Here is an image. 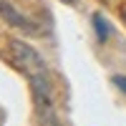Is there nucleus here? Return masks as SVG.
Listing matches in <instances>:
<instances>
[{"label":"nucleus","mask_w":126,"mask_h":126,"mask_svg":"<svg viewBox=\"0 0 126 126\" xmlns=\"http://www.w3.org/2000/svg\"><path fill=\"white\" fill-rule=\"evenodd\" d=\"M8 61L28 78L38 124L40 126H61V119L56 113L53 78H50V71L46 66V61L35 53V48H30L20 38H10L8 40Z\"/></svg>","instance_id":"nucleus-1"},{"label":"nucleus","mask_w":126,"mask_h":126,"mask_svg":"<svg viewBox=\"0 0 126 126\" xmlns=\"http://www.w3.org/2000/svg\"><path fill=\"white\" fill-rule=\"evenodd\" d=\"M61 3H66V5H76L78 0H61Z\"/></svg>","instance_id":"nucleus-4"},{"label":"nucleus","mask_w":126,"mask_h":126,"mask_svg":"<svg viewBox=\"0 0 126 126\" xmlns=\"http://www.w3.org/2000/svg\"><path fill=\"white\" fill-rule=\"evenodd\" d=\"M113 83L121 86V91H126V76H116V78H113Z\"/></svg>","instance_id":"nucleus-3"},{"label":"nucleus","mask_w":126,"mask_h":126,"mask_svg":"<svg viewBox=\"0 0 126 126\" xmlns=\"http://www.w3.org/2000/svg\"><path fill=\"white\" fill-rule=\"evenodd\" d=\"M124 18H126V8H124Z\"/></svg>","instance_id":"nucleus-5"},{"label":"nucleus","mask_w":126,"mask_h":126,"mask_svg":"<svg viewBox=\"0 0 126 126\" xmlns=\"http://www.w3.org/2000/svg\"><path fill=\"white\" fill-rule=\"evenodd\" d=\"M93 25H96V33H98V40H106V35H109V20L103 18L101 13H96L93 15Z\"/></svg>","instance_id":"nucleus-2"}]
</instances>
